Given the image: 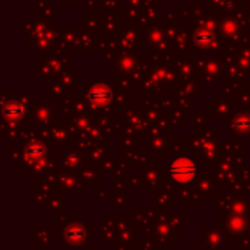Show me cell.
<instances>
[{"mask_svg":"<svg viewBox=\"0 0 250 250\" xmlns=\"http://www.w3.org/2000/svg\"><path fill=\"white\" fill-rule=\"evenodd\" d=\"M198 167L193 160L188 157H179L170 166V176L177 183H189L196 176Z\"/></svg>","mask_w":250,"mask_h":250,"instance_id":"obj_1","label":"cell"}]
</instances>
